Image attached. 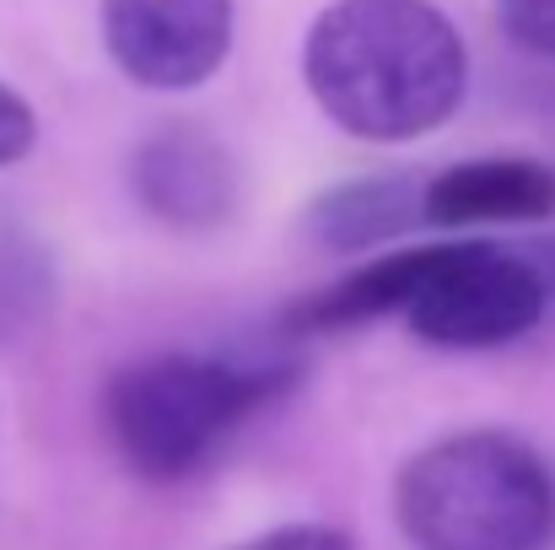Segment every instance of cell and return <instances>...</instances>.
Here are the masks:
<instances>
[{
	"mask_svg": "<svg viewBox=\"0 0 555 550\" xmlns=\"http://www.w3.org/2000/svg\"><path fill=\"white\" fill-rule=\"evenodd\" d=\"M421 216H426V183H415L410 174H377V179H351L330 189L324 200H313L308 232L335 254H362V248L393 243Z\"/></svg>",
	"mask_w": 555,
	"mask_h": 550,
	"instance_id": "cell-8",
	"label": "cell"
},
{
	"mask_svg": "<svg viewBox=\"0 0 555 550\" xmlns=\"http://www.w3.org/2000/svg\"><path fill=\"white\" fill-rule=\"evenodd\" d=\"M426 248H404V254H377L367 265H357L346 281L324 286L319 297H308L297 308L302 330H351V324H372L383 314H404L415 276H421Z\"/></svg>",
	"mask_w": 555,
	"mask_h": 550,
	"instance_id": "cell-9",
	"label": "cell"
},
{
	"mask_svg": "<svg viewBox=\"0 0 555 550\" xmlns=\"http://www.w3.org/2000/svg\"><path fill=\"white\" fill-rule=\"evenodd\" d=\"M319 108L362 141H415L464 98V38L431 0H335L302 43Z\"/></svg>",
	"mask_w": 555,
	"mask_h": 550,
	"instance_id": "cell-1",
	"label": "cell"
},
{
	"mask_svg": "<svg viewBox=\"0 0 555 550\" xmlns=\"http://www.w3.org/2000/svg\"><path fill=\"white\" fill-rule=\"evenodd\" d=\"M555 210V174L529 157L459 163L426 183V221L480 227V221H540Z\"/></svg>",
	"mask_w": 555,
	"mask_h": 550,
	"instance_id": "cell-7",
	"label": "cell"
},
{
	"mask_svg": "<svg viewBox=\"0 0 555 550\" xmlns=\"http://www.w3.org/2000/svg\"><path fill=\"white\" fill-rule=\"evenodd\" d=\"M534 259H540V270H545V286H551V297H555V248H529Z\"/></svg>",
	"mask_w": 555,
	"mask_h": 550,
	"instance_id": "cell-14",
	"label": "cell"
},
{
	"mask_svg": "<svg viewBox=\"0 0 555 550\" xmlns=\"http://www.w3.org/2000/svg\"><path fill=\"white\" fill-rule=\"evenodd\" d=\"M33 136H38L33 108L0 81V168H11L16 157H27L33 152Z\"/></svg>",
	"mask_w": 555,
	"mask_h": 550,
	"instance_id": "cell-12",
	"label": "cell"
},
{
	"mask_svg": "<svg viewBox=\"0 0 555 550\" xmlns=\"http://www.w3.org/2000/svg\"><path fill=\"white\" fill-rule=\"evenodd\" d=\"M114 65L157 92L199 87L232 49V0H103Z\"/></svg>",
	"mask_w": 555,
	"mask_h": 550,
	"instance_id": "cell-5",
	"label": "cell"
},
{
	"mask_svg": "<svg viewBox=\"0 0 555 550\" xmlns=\"http://www.w3.org/2000/svg\"><path fill=\"white\" fill-rule=\"evenodd\" d=\"M49 292H54V281H49L43 248L22 227L0 221V330L11 335L16 324L38 319L49 308Z\"/></svg>",
	"mask_w": 555,
	"mask_h": 550,
	"instance_id": "cell-10",
	"label": "cell"
},
{
	"mask_svg": "<svg viewBox=\"0 0 555 550\" xmlns=\"http://www.w3.org/2000/svg\"><path fill=\"white\" fill-rule=\"evenodd\" d=\"M237 550H351V540L335 535V529H275V535H264V540L237 546Z\"/></svg>",
	"mask_w": 555,
	"mask_h": 550,
	"instance_id": "cell-13",
	"label": "cell"
},
{
	"mask_svg": "<svg viewBox=\"0 0 555 550\" xmlns=\"http://www.w3.org/2000/svg\"><path fill=\"white\" fill-rule=\"evenodd\" d=\"M399 524L421 550H545L555 481L507 432H459L399 475Z\"/></svg>",
	"mask_w": 555,
	"mask_h": 550,
	"instance_id": "cell-3",
	"label": "cell"
},
{
	"mask_svg": "<svg viewBox=\"0 0 555 550\" xmlns=\"http://www.w3.org/2000/svg\"><path fill=\"white\" fill-rule=\"evenodd\" d=\"M286 383H292L286 362L163 351L114 372L103 394V415L119 459L135 475L184 481Z\"/></svg>",
	"mask_w": 555,
	"mask_h": 550,
	"instance_id": "cell-2",
	"label": "cell"
},
{
	"mask_svg": "<svg viewBox=\"0 0 555 550\" xmlns=\"http://www.w3.org/2000/svg\"><path fill=\"white\" fill-rule=\"evenodd\" d=\"M496 16L518 49L555 60V0H496Z\"/></svg>",
	"mask_w": 555,
	"mask_h": 550,
	"instance_id": "cell-11",
	"label": "cell"
},
{
	"mask_svg": "<svg viewBox=\"0 0 555 550\" xmlns=\"http://www.w3.org/2000/svg\"><path fill=\"white\" fill-rule=\"evenodd\" d=\"M551 308L545 270L529 248L448 243L426 248L404 319L421 341L448 351H491L529 335Z\"/></svg>",
	"mask_w": 555,
	"mask_h": 550,
	"instance_id": "cell-4",
	"label": "cell"
},
{
	"mask_svg": "<svg viewBox=\"0 0 555 550\" xmlns=\"http://www.w3.org/2000/svg\"><path fill=\"white\" fill-rule=\"evenodd\" d=\"M130 183H135V200L157 221H168L179 232L221 227L237 210V163L199 125H163V130H152L135 146Z\"/></svg>",
	"mask_w": 555,
	"mask_h": 550,
	"instance_id": "cell-6",
	"label": "cell"
}]
</instances>
